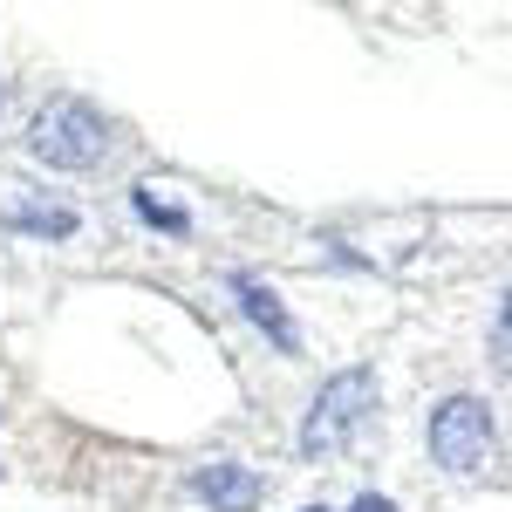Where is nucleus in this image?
<instances>
[{"label":"nucleus","mask_w":512,"mask_h":512,"mask_svg":"<svg viewBox=\"0 0 512 512\" xmlns=\"http://www.w3.org/2000/svg\"><path fill=\"white\" fill-rule=\"evenodd\" d=\"M369 410H376V369H335L315 390L308 417H301V451H308V458H335V451L362 431Z\"/></svg>","instance_id":"obj_1"},{"label":"nucleus","mask_w":512,"mask_h":512,"mask_svg":"<svg viewBox=\"0 0 512 512\" xmlns=\"http://www.w3.org/2000/svg\"><path fill=\"white\" fill-rule=\"evenodd\" d=\"M28 151L41 164H55V171H89L110 151V123H103V110H89L82 96H55L35 117V130H28Z\"/></svg>","instance_id":"obj_2"},{"label":"nucleus","mask_w":512,"mask_h":512,"mask_svg":"<svg viewBox=\"0 0 512 512\" xmlns=\"http://www.w3.org/2000/svg\"><path fill=\"white\" fill-rule=\"evenodd\" d=\"M492 410L478 396H444L431 410V458L444 472H478L492 458Z\"/></svg>","instance_id":"obj_3"},{"label":"nucleus","mask_w":512,"mask_h":512,"mask_svg":"<svg viewBox=\"0 0 512 512\" xmlns=\"http://www.w3.org/2000/svg\"><path fill=\"white\" fill-rule=\"evenodd\" d=\"M226 287L239 294V308H246V321H253V328H260V335H267V342H274L280 355H301V349H308V342H301V328H294V315L280 308V294H274V287H260L253 274H233Z\"/></svg>","instance_id":"obj_4"},{"label":"nucleus","mask_w":512,"mask_h":512,"mask_svg":"<svg viewBox=\"0 0 512 512\" xmlns=\"http://www.w3.org/2000/svg\"><path fill=\"white\" fill-rule=\"evenodd\" d=\"M192 499L219 512H260V478L246 465H205V472H192Z\"/></svg>","instance_id":"obj_5"},{"label":"nucleus","mask_w":512,"mask_h":512,"mask_svg":"<svg viewBox=\"0 0 512 512\" xmlns=\"http://www.w3.org/2000/svg\"><path fill=\"white\" fill-rule=\"evenodd\" d=\"M76 226H82L76 205H48V198H21L7 212V233H28V239H69Z\"/></svg>","instance_id":"obj_6"},{"label":"nucleus","mask_w":512,"mask_h":512,"mask_svg":"<svg viewBox=\"0 0 512 512\" xmlns=\"http://www.w3.org/2000/svg\"><path fill=\"white\" fill-rule=\"evenodd\" d=\"M130 205H137V219H144V226H158V233H192V212H185V205H164L158 192H130Z\"/></svg>","instance_id":"obj_7"},{"label":"nucleus","mask_w":512,"mask_h":512,"mask_svg":"<svg viewBox=\"0 0 512 512\" xmlns=\"http://www.w3.org/2000/svg\"><path fill=\"white\" fill-rule=\"evenodd\" d=\"M355 512H396V499H383V492H362V499H355Z\"/></svg>","instance_id":"obj_8"},{"label":"nucleus","mask_w":512,"mask_h":512,"mask_svg":"<svg viewBox=\"0 0 512 512\" xmlns=\"http://www.w3.org/2000/svg\"><path fill=\"white\" fill-rule=\"evenodd\" d=\"M315 512H321V506H315Z\"/></svg>","instance_id":"obj_9"}]
</instances>
